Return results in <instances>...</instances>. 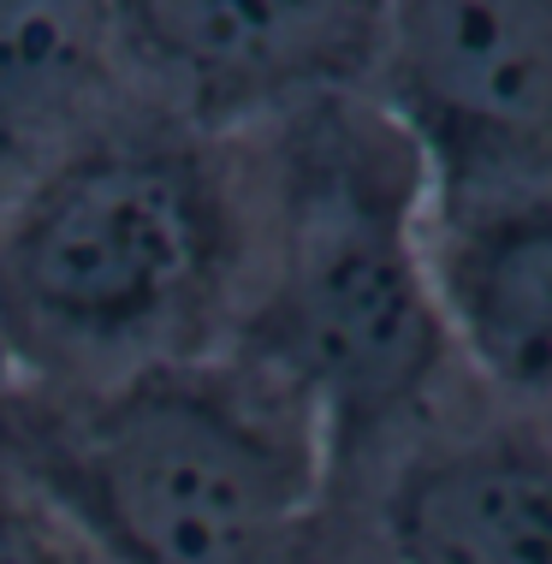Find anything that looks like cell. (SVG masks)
Segmentation results:
<instances>
[{"mask_svg": "<svg viewBox=\"0 0 552 564\" xmlns=\"http://www.w3.org/2000/svg\"><path fill=\"white\" fill-rule=\"evenodd\" d=\"M113 48V0H0V161L48 143L96 96Z\"/></svg>", "mask_w": 552, "mask_h": 564, "instance_id": "obj_8", "label": "cell"}, {"mask_svg": "<svg viewBox=\"0 0 552 564\" xmlns=\"http://www.w3.org/2000/svg\"><path fill=\"white\" fill-rule=\"evenodd\" d=\"M387 0H113L119 48L184 89L208 126H268L368 89Z\"/></svg>", "mask_w": 552, "mask_h": 564, "instance_id": "obj_6", "label": "cell"}, {"mask_svg": "<svg viewBox=\"0 0 552 564\" xmlns=\"http://www.w3.org/2000/svg\"><path fill=\"white\" fill-rule=\"evenodd\" d=\"M427 273L457 362L552 410V196L427 191Z\"/></svg>", "mask_w": 552, "mask_h": 564, "instance_id": "obj_7", "label": "cell"}, {"mask_svg": "<svg viewBox=\"0 0 552 564\" xmlns=\"http://www.w3.org/2000/svg\"><path fill=\"white\" fill-rule=\"evenodd\" d=\"M256 250L250 155L119 137L66 155L0 215L12 387L84 392L232 339Z\"/></svg>", "mask_w": 552, "mask_h": 564, "instance_id": "obj_2", "label": "cell"}, {"mask_svg": "<svg viewBox=\"0 0 552 564\" xmlns=\"http://www.w3.org/2000/svg\"><path fill=\"white\" fill-rule=\"evenodd\" d=\"M368 96L434 196H552V0H387Z\"/></svg>", "mask_w": 552, "mask_h": 564, "instance_id": "obj_5", "label": "cell"}, {"mask_svg": "<svg viewBox=\"0 0 552 564\" xmlns=\"http://www.w3.org/2000/svg\"><path fill=\"white\" fill-rule=\"evenodd\" d=\"M0 564H113L72 517L0 464Z\"/></svg>", "mask_w": 552, "mask_h": 564, "instance_id": "obj_9", "label": "cell"}, {"mask_svg": "<svg viewBox=\"0 0 552 564\" xmlns=\"http://www.w3.org/2000/svg\"><path fill=\"white\" fill-rule=\"evenodd\" d=\"M250 131L256 250L226 350L310 404L333 487L457 375L427 273V166L368 89Z\"/></svg>", "mask_w": 552, "mask_h": 564, "instance_id": "obj_1", "label": "cell"}, {"mask_svg": "<svg viewBox=\"0 0 552 564\" xmlns=\"http://www.w3.org/2000/svg\"><path fill=\"white\" fill-rule=\"evenodd\" d=\"M291 564H387V558L368 546V535L350 523L339 506H321L315 529L303 535V546L291 553Z\"/></svg>", "mask_w": 552, "mask_h": 564, "instance_id": "obj_10", "label": "cell"}, {"mask_svg": "<svg viewBox=\"0 0 552 564\" xmlns=\"http://www.w3.org/2000/svg\"><path fill=\"white\" fill-rule=\"evenodd\" d=\"M327 506L387 564H552V410L457 362Z\"/></svg>", "mask_w": 552, "mask_h": 564, "instance_id": "obj_4", "label": "cell"}, {"mask_svg": "<svg viewBox=\"0 0 552 564\" xmlns=\"http://www.w3.org/2000/svg\"><path fill=\"white\" fill-rule=\"evenodd\" d=\"M0 464L113 564H291L327 506L310 404L238 350L0 392Z\"/></svg>", "mask_w": 552, "mask_h": 564, "instance_id": "obj_3", "label": "cell"}]
</instances>
